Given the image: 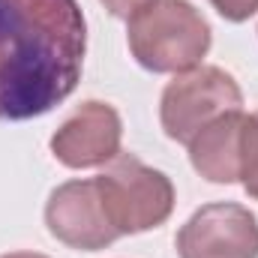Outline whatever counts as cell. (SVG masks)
Returning a JSON list of instances; mask_svg holds the SVG:
<instances>
[{
    "instance_id": "cell-4",
    "label": "cell",
    "mask_w": 258,
    "mask_h": 258,
    "mask_svg": "<svg viewBox=\"0 0 258 258\" xmlns=\"http://www.w3.org/2000/svg\"><path fill=\"white\" fill-rule=\"evenodd\" d=\"M243 105L240 84L219 66H195L177 72L162 90L159 123L171 141L189 144L195 132L213 123L216 117L237 111Z\"/></svg>"
},
{
    "instance_id": "cell-7",
    "label": "cell",
    "mask_w": 258,
    "mask_h": 258,
    "mask_svg": "<svg viewBox=\"0 0 258 258\" xmlns=\"http://www.w3.org/2000/svg\"><path fill=\"white\" fill-rule=\"evenodd\" d=\"M123 120L114 105L87 99L51 135V153L66 168H99L120 156Z\"/></svg>"
},
{
    "instance_id": "cell-11",
    "label": "cell",
    "mask_w": 258,
    "mask_h": 258,
    "mask_svg": "<svg viewBox=\"0 0 258 258\" xmlns=\"http://www.w3.org/2000/svg\"><path fill=\"white\" fill-rule=\"evenodd\" d=\"M99 3H102L114 18H129V15H132L141 3H147V0H99Z\"/></svg>"
},
{
    "instance_id": "cell-12",
    "label": "cell",
    "mask_w": 258,
    "mask_h": 258,
    "mask_svg": "<svg viewBox=\"0 0 258 258\" xmlns=\"http://www.w3.org/2000/svg\"><path fill=\"white\" fill-rule=\"evenodd\" d=\"M0 258H48V255H39V252H9V255H0Z\"/></svg>"
},
{
    "instance_id": "cell-8",
    "label": "cell",
    "mask_w": 258,
    "mask_h": 258,
    "mask_svg": "<svg viewBox=\"0 0 258 258\" xmlns=\"http://www.w3.org/2000/svg\"><path fill=\"white\" fill-rule=\"evenodd\" d=\"M243 126L246 114L228 111L216 117L213 123L195 132L189 147L192 168L210 183H237L240 180V162H243Z\"/></svg>"
},
{
    "instance_id": "cell-6",
    "label": "cell",
    "mask_w": 258,
    "mask_h": 258,
    "mask_svg": "<svg viewBox=\"0 0 258 258\" xmlns=\"http://www.w3.org/2000/svg\"><path fill=\"white\" fill-rule=\"evenodd\" d=\"M45 225L60 243L72 249H84V252L105 249L120 237L105 213L96 177L60 183L48 195Z\"/></svg>"
},
{
    "instance_id": "cell-5",
    "label": "cell",
    "mask_w": 258,
    "mask_h": 258,
    "mask_svg": "<svg viewBox=\"0 0 258 258\" xmlns=\"http://www.w3.org/2000/svg\"><path fill=\"white\" fill-rule=\"evenodd\" d=\"M180 258H258V219L234 201L204 204L177 231Z\"/></svg>"
},
{
    "instance_id": "cell-2",
    "label": "cell",
    "mask_w": 258,
    "mask_h": 258,
    "mask_svg": "<svg viewBox=\"0 0 258 258\" xmlns=\"http://www.w3.org/2000/svg\"><path fill=\"white\" fill-rule=\"evenodd\" d=\"M210 24L189 0H147L126 18V42L150 72H186L210 51Z\"/></svg>"
},
{
    "instance_id": "cell-10",
    "label": "cell",
    "mask_w": 258,
    "mask_h": 258,
    "mask_svg": "<svg viewBox=\"0 0 258 258\" xmlns=\"http://www.w3.org/2000/svg\"><path fill=\"white\" fill-rule=\"evenodd\" d=\"M210 3L225 21H234V24L252 18L258 12V0H210Z\"/></svg>"
},
{
    "instance_id": "cell-1",
    "label": "cell",
    "mask_w": 258,
    "mask_h": 258,
    "mask_svg": "<svg viewBox=\"0 0 258 258\" xmlns=\"http://www.w3.org/2000/svg\"><path fill=\"white\" fill-rule=\"evenodd\" d=\"M84 51L78 0H0V120L60 105L81 81Z\"/></svg>"
},
{
    "instance_id": "cell-3",
    "label": "cell",
    "mask_w": 258,
    "mask_h": 258,
    "mask_svg": "<svg viewBox=\"0 0 258 258\" xmlns=\"http://www.w3.org/2000/svg\"><path fill=\"white\" fill-rule=\"evenodd\" d=\"M96 186L105 213L120 237L159 228L174 210L171 180L132 153L114 156L108 168L96 177Z\"/></svg>"
},
{
    "instance_id": "cell-9",
    "label": "cell",
    "mask_w": 258,
    "mask_h": 258,
    "mask_svg": "<svg viewBox=\"0 0 258 258\" xmlns=\"http://www.w3.org/2000/svg\"><path fill=\"white\" fill-rule=\"evenodd\" d=\"M240 183L249 198L258 201V111L246 114L243 126V162H240Z\"/></svg>"
}]
</instances>
